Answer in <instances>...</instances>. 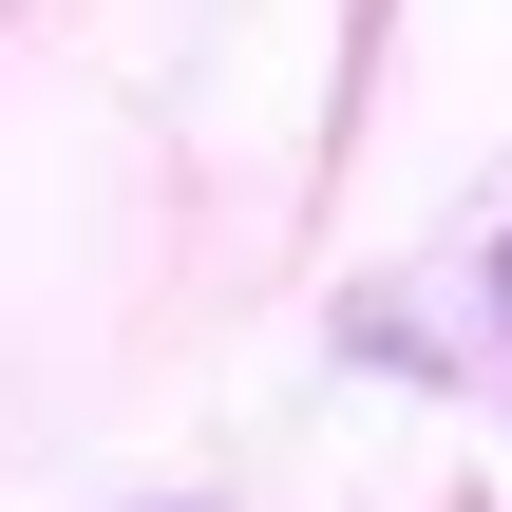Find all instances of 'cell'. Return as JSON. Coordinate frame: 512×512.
<instances>
[]
</instances>
